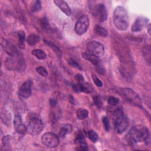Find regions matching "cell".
<instances>
[{"mask_svg":"<svg viewBox=\"0 0 151 151\" xmlns=\"http://www.w3.org/2000/svg\"><path fill=\"white\" fill-rule=\"evenodd\" d=\"M113 22L115 27L120 31L126 30L129 27V17L125 8L122 6L116 8L113 14Z\"/></svg>","mask_w":151,"mask_h":151,"instance_id":"6da1fadb","label":"cell"},{"mask_svg":"<svg viewBox=\"0 0 151 151\" xmlns=\"http://www.w3.org/2000/svg\"><path fill=\"white\" fill-rule=\"evenodd\" d=\"M112 119L115 131L117 133H122L126 130L129 124V121L126 116L124 115L123 111L121 107L117 108L113 111Z\"/></svg>","mask_w":151,"mask_h":151,"instance_id":"7a4b0ae2","label":"cell"},{"mask_svg":"<svg viewBox=\"0 0 151 151\" xmlns=\"http://www.w3.org/2000/svg\"><path fill=\"white\" fill-rule=\"evenodd\" d=\"M149 136L148 129L142 125H137L129 131L128 139L132 143L146 142Z\"/></svg>","mask_w":151,"mask_h":151,"instance_id":"3957f363","label":"cell"},{"mask_svg":"<svg viewBox=\"0 0 151 151\" xmlns=\"http://www.w3.org/2000/svg\"><path fill=\"white\" fill-rule=\"evenodd\" d=\"M43 128L44 123L40 117L35 113H32L29 117L27 132L31 135L35 136L38 134Z\"/></svg>","mask_w":151,"mask_h":151,"instance_id":"277c9868","label":"cell"},{"mask_svg":"<svg viewBox=\"0 0 151 151\" xmlns=\"http://www.w3.org/2000/svg\"><path fill=\"white\" fill-rule=\"evenodd\" d=\"M123 97L131 104L138 107H142V101L139 95L130 88H122L120 90Z\"/></svg>","mask_w":151,"mask_h":151,"instance_id":"5b68a950","label":"cell"},{"mask_svg":"<svg viewBox=\"0 0 151 151\" xmlns=\"http://www.w3.org/2000/svg\"><path fill=\"white\" fill-rule=\"evenodd\" d=\"M41 142L45 146L54 148L58 146L60 140L58 137L54 133L48 132L44 133L41 137Z\"/></svg>","mask_w":151,"mask_h":151,"instance_id":"8992f818","label":"cell"},{"mask_svg":"<svg viewBox=\"0 0 151 151\" xmlns=\"http://www.w3.org/2000/svg\"><path fill=\"white\" fill-rule=\"evenodd\" d=\"M87 52L97 57H101L104 53V48L102 44L96 41H91L87 44Z\"/></svg>","mask_w":151,"mask_h":151,"instance_id":"52a82bcc","label":"cell"},{"mask_svg":"<svg viewBox=\"0 0 151 151\" xmlns=\"http://www.w3.org/2000/svg\"><path fill=\"white\" fill-rule=\"evenodd\" d=\"M93 15L99 22H104L107 18V12L103 4H97L94 5L92 11Z\"/></svg>","mask_w":151,"mask_h":151,"instance_id":"ba28073f","label":"cell"},{"mask_svg":"<svg viewBox=\"0 0 151 151\" xmlns=\"http://www.w3.org/2000/svg\"><path fill=\"white\" fill-rule=\"evenodd\" d=\"M89 19L87 15L81 17L76 22L75 25V31L78 35L84 34L89 27Z\"/></svg>","mask_w":151,"mask_h":151,"instance_id":"9c48e42d","label":"cell"},{"mask_svg":"<svg viewBox=\"0 0 151 151\" xmlns=\"http://www.w3.org/2000/svg\"><path fill=\"white\" fill-rule=\"evenodd\" d=\"M5 65L9 70H19L23 67L24 62L21 55L14 57L10 56V57L6 60Z\"/></svg>","mask_w":151,"mask_h":151,"instance_id":"30bf717a","label":"cell"},{"mask_svg":"<svg viewBox=\"0 0 151 151\" xmlns=\"http://www.w3.org/2000/svg\"><path fill=\"white\" fill-rule=\"evenodd\" d=\"M32 82L31 80H27L24 82L19 88L18 95L20 98L26 99L31 94V86Z\"/></svg>","mask_w":151,"mask_h":151,"instance_id":"8fae6325","label":"cell"},{"mask_svg":"<svg viewBox=\"0 0 151 151\" xmlns=\"http://www.w3.org/2000/svg\"><path fill=\"white\" fill-rule=\"evenodd\" d=\"M149 22V19L144 17H139L134 22L132 26V32H139L142 30L145 27H147V24Z\"/></svg>","mask_w":151,"mask_h":151,"instance_id":"7c38bea8","label":"cell"},{"mask_svg":"<svg viewBox=\"0 0 151 151\" xmlns=\"http://www.w3.org/2000/svg\"><path fill=\"white\" fill-rule=\"evenodd\" d=\"M13 122L14 128L18 134H24L27 132V127L23 124L21 116L19 114L15 115Z\"/></svg>","mask_w":151,"mask_h":151,"instance_id":"4fadbf2b","label":"cell"},{"mask_svg":"<svg viewBox=\"0 0 151 151\" xmlns=\"http://www.w3.org/2000/svg\"><path fill=\"white\" fill-rule=\"evenodd\" d=\"M75 142L78 145V147L76 149L78 150H88V147L87 143L84 139V136L81 132H80L76 139Z\"/></svg>","mask_w":151,"mask_h":151,"instance_id":"5bb4252c","label":"cell"},{"mask_svg":"<svg viewBox=\"0 0 151 151\" xmlns=\"http://www.w3.org/2000/svg\"><path fill=\"white\" fill-rule=\"evenodd\" d=\"M55 4L60 8V9L67 15L70 16L71 15V10L68 4L63 0H55L54 1Z\"/></svg>","mask_w":151,"mask_h":151,"instance_id":"9a60e30c","label":"cell"},{"mask_svg":"<svg viewBox=\"0 0 151 151\" xmlns=\"http://www.w3.org/2000/svg\"><path fill=\"white\" fill-rule=\"evenodd\" d=\"M82 57L85 60L90 61L95 67L101 63L99 57H97L88 52H82Z\"/></svg>","mask_w":151,"mask_h":151,"instance_id":"2e32d148","label":"cell"},{"mask_svg":"<svg viewBox=\"0 0 151 151\" xmlns=\"http://www.w3.org/2000/svg\"><path fill=\"white\" fill-rule=\"evenodd\" d=\"M73 131V127L70 124H63L61 126L60 131H59V135L61 137H65L67 134L71 133Z\"/></svg>","mask_w":151,"mask_h":151,"instance_id":"e0dca14e","label":"cell"},{"mask_svg":"<svg viewBox=\"0 0 151 151\" xmlns=\"http://www.w3.org/2000/svg\"><path fill=\"white\" fill-rule=\"evenodd\" d=\"M5 50L6 53L8 54L11 57L18 56L21 55L17 49L13 45L8 43L5 45Z\"/></svg>","mask_w":151,"mask_h":151,"instance_id":"ac0fdd59","label":"cell"},{"mask_svg":"<svg viewBox=\"0 0 151 151\" xmlns=\"http://www.w3.org/2000/svg\"><path fill=\"white\" fill-rule=\"evenodd\" d=\"M31 54L38 60H44L47 55L45 52L40 49H35L31 51Z\"/></svg>","mask_w":151,"mask_h":151,"instance_id":"d6986e66","label":"cell"},{"mask_svg":"<svg viewBox=\"0 0 151 151\" xmlns=\"http://www.w3.org/2000/svg\"><path fill=\"white\" fill-rule=\"evenodd\" d=\"M18 45H19V47L21 49H24V48H25V32L23 31H19L18 32Z\"/></svg>","mask_w":151,"mask_h":151,"instance_id":"ffe728a7","label":"cell"},{"mask_svg":"<svg viewBox=\"0 0 151 151\" xmlns=\"http://www.w3.org/2000/svg\"><path fill=\"white\" fill-rule=\"evenodd\" d=\"M27 41L29 45L34 46L40 41V38L35 34H31L27 37Z\"/></svg>","mask_w":151,"mask_h":151,"instance_id":"44dd1931","label":"cell"},{"mask_svg":"<svg viewBox=\"0 0 151 151\" xmlns=\"http://www.w3.org/2000/svg\"><path fill=\"white\" fill-rule=\"evenodd\" d=\"M93 91V86L89 83H84L81 85L80 92H83L87 94L91 93Z\"/></svg>","mask_w":151,"mask_h":151,"instance_id":"7402d4cb","label":"cell"},{"mask_svg":"<svg viewBox=\"0 0 151 151\" xmlns=\"http://www.w3.org/2000/svg\"><path fill=\"white\" fill-rule=\"evenodd\" d=\"M76 114H77V117H78V119L84 120L88 117V111L85 109L80 108L77 110Z\"/></svg>","mask_w":151,"mask_h":151,"instance_id":"603a6c76","label":"cell"},{"mask_svg":"<svg viewBox=\"0 0 151 151\" xmlns=\"http://www.w3.org/2000/svg\"><path fill=\"white\" fill-rule=\"evenodd\" d=\"M95 31L99 35H100L101 37H106L108 35V32L107 29L104 27H101V25H96L95 26Z\"/></svg>","mask_w":151,"mask_h":151,"instance_id":"cb8c5ba5","label":"cell"},{"mask_svg":"<svg viewBox=\"0 0 151 151\" xmlns=\"http://www.w3.org/2000/svg\"><path fill=\"white\" fill-rule=\"evenodd\" d=\"M1 119H2V120L4 122V123L10 124L11 115L10 113H9L8 111H5V110H3L1 113Z\"/></svg>","mask_w":151,"mask_h":151,"instance_id":"d4e9b609","label":"cell"},{"mask_svg":"<svg viewBox=\"0 0 151 151\" xmlns=\"http://www.w3.org/2000/svg\"><path fill=\"white\" fill-rule=\"evenodd\" d=\"M143 54L146 61L150 64V47L149 45H146L143 49Z\"/></svg>","mask_w":151,"mask_h":151,"instance_id":"484cf974","label":"cell"},{"mask_svg":"<svg viewBox=\"0 0 151 151\" xmlns=\"http://www.w3.org/2000/svg\"><path fill=\"white\" fill-rule=\"evenodd\" d=\"M87 136H88V139L93 143H96L98 140V139H99L97 133L93 130H90L87 132Z\"/></svg>","mask_w":151,"mask_h":151,"instance_id":"4316f807","label":"cell"},{"mask_svg":"<svg viewBox=\"0 0 151 151\" xmlns=\"http://www.w3.org/2000/svg\"><path fill=\"white\" fill-rule=\"evenodd\" d=\"M40 24L43 29L48 31L50 29V24L46 17H43L40 19Z\"/></svg>","mask_w":151,"mask_h":151,"instance_id":"83f0119b","label":"cell"},{"mask_svg":"<svg viewBox=\"0 0 151 151\" xmlns=\"http://www.w3.org/2000/svg\"><path fill=\"white\" fill-rule=\"evenodd\" d=\"M12 136H10V135H6V136H4L2 139V145L4 146H9L11 143V142H12Z\"/></svg>","mask_w":151,"mask_h":151,"instance_id":"f1b7e54d","label":"cell"},{"mask_svg":"<svg viewBox=\"0 0 151 151\" xmlns=\"http://www.w3.org/2000/svg\"><path fill=\"white\" fill-rule=\"evenodd\" d=\"M36 71L38 73L40 76L42 77H46L48 75L47 70L43 66H38L36 68Z\"/></svg>","mask_w":151,"mask_h":151,"instance_id":"f546056e","label":"cell"},{"mask_svg":"<svg viewBox=\"0 0 151 151\" xmlns=\"http://www.w3.org/2000/svg\"><path fill=\"white\" fill-rule=\"evenodd\" d=\"M41 9V2L40 1H35L34 2L32 7L31 10L32 12H37L40 11Z\"/></svg>","mask_w":151,"mask_h":151,"instance_id":"4dcf8cb0","label":"cell"},{"mask_svg":"<svg viewBox=\"0 0 151 151\" xmlns=\"http://www.w3.org/2000/svg\"><path fill=\"white\" fill-rule=\"evenodd\" d=\"M119 103V100L114 96H110L108 98V103L111 106H115Z\"/></svg>","mask_w":151,"mask_h":151,"instance_id":"1f68e13d","label":"cell"},{"mask_svg":"<svg viewBox=\"0 0 151 151\" xmlns=\"http://www.w3.org/2000/svg\"><path fill=\"white\" fill-rule=\"evenodd\" d=\"M68 63L70 66H71L73 67L77 68L80 69V70L81 69L80 64L75 60H74L73 58H69V60H68Z\"/></svg>","mask_w":151,"mask_h":151,"instance_id":"d6a6232c","label":"cell"},{"mask_svg":"<svg viewBox=\"0 0 151 151\" xmlns=\"http://www.w3.org/2000/svg\"><path fill=\"white\" fill-rule=\"evenodd\" d=\"M102 122L104 126V129L106 131H109L110 129V124H109V121L107 116H104L102 118Z\"/></svg>","mask_w":151,"mask_h":151,"instance_id":"836d02e7","label":"cell"},{"mask_svg":"<svg viewBox=\"0 0 151 151\" xmlns=\"http://www.w3.org/2000/svg\"><path fill=\"white\" fill-rule=\"evenodd\" d=\"M74 80L76 81V84H82L84 83V77L80 74H77L74 77Z\"/></svg>","mask_w":151,"mask_h":151,"instance_id":"e575fe53","label":"cell"},{"mask_svg":"<svg viewBox=\"0 0 151 151\" xmlns=\"http://www.w3.org/2000/svg\"><path fill=\"white\" fill-rule=\"evenodd\" d=\"M93 101H94V104L98 107V108H101L102 106V101L100 99V97L98 96H96L95 97H94L93 99Z\"/></svg>","mask_w":151,"mask_h":151,"instance_id":"d590c367","label":"cell"},{"mask_svg":"<svg viewBox=\"0 0 151 151\" xmlns=\"http://www.w3.org/2000/svg\"><path fill=\"white\" fill-rule=\"evenodd\" d=\"M92 79L93 81L94 82V83L95 84V85L97 87H101L103 86V83L101 82V81L95 75H92Z\"/></svg>","mask_w":151,"mask_h":151,"instance_id":"8d00e7d4","label":"cell"},{"mask_svg":"<svg viewBox=\"0 0 151 151\" xmlns=\"http://www.w3.org/2000/svg\"><path fill=\"white\" fill-rule=\"evenodd\" d=\"M44 42H45V43L46 44H47L48 45H49L50 47H51V48H52L55 51H56V52H58V53H61V51H60V49L57 47H56L53 43H52L51 42H50V41H46V40H44Z\"/></svg>","mask_w":151,"mask_h":151,"instance_id":"74e56055","label":"cell"},{"mask_svg":"<svg viewBox=\"0 0 151 151\" xmlns=\"http://www.w3.org/2000/svg\"><path fill=\"white\" fill-rule=\"evenodd\" d=\"M96 71H97L98 73L103 75L105 73V70H104V68L103 67L102 64L100 63V64H99L98 65L96 66Z\"/></svg>","mask_w":151,"mask_h":151,"instance_id":"f35d334b","label":"cell"},{"mask_svg":"<svg viewBox=\"0 0 151 151\" xmlns=\"http://www.w3.org/2000/svg\"><path fill=\"white\" fill-rule=\"evenodd\" d=\"M49 103H50V106L52 107H54L57 106V101L54 98H50V100H49Z\"/></svg>","mask_w":151,"mask_h":151,"instance_id":"ab89813d","label":"cell"},{"mask_svg":"<svg viewBox=\"0 0 151 151\" xmlns=\"http://www.w3.org/2000/svg\"><path fill=\"white\" fill-rule=\"evenodd\" d=\"M147 31H148L149 34H150V28H151V26H150V24H148V25L147 26Z\"/></svg>","mask_w":151,"mask_h":151,"instance_id":"60d3db41","label":"cell"}]
</instances>
